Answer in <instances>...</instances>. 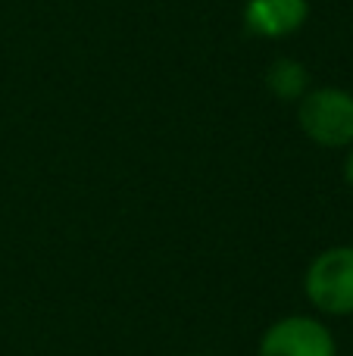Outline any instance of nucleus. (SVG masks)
Returning <instances> with one entry per match:
<instances>
[{"mask_svg":"<svg viewBox=\"0 0 353 356\" xmlns=\"http://www.w3.org/2000/svg\"><path fill=\"white\" fill-rule=\"evenodd\" d=\"M306 297L322 313H353V247H331L306 269Z\"/></svg>","mask_w":353,"mask_h":356,"instance_id":"nucleus-2","label":"nucleus"},{"mask_svg":"<svg viewBox=\"0 0 353 356\" xmlns=\"http://www.w3.org/2000/svg\"><path fill=\"white\" fill-rule=\"evenodd\" d=\"M344 178H347V184L353 188V150L347 154V160H344Z\"/></svg>","mask_w":353,"mask_h":356,"instance_id":"nucleus-6","label":"nucleus"},{"mask_svg":"<svg viewBox=\"0 0 353 356\" xmlns=\"http://www.w3.org/2000/svg\"><path fill=\"white\" fill-rule=\"evenodd\" d=\"M300 129L322 147L353 144V94L344 88H316L300 97Z\"/></svg>","mask_w":353,"mask_h":356,"instance_id":"nucleus-1","label":"nucleus"},{"mask_svg":"<svg viewBox=\"0 0 353 356\" xmlns=\"http://www.w3.org/2000/svg\"><path fill=\"white\" fill-rule=\"evenodd\" d=\"M260 356H335V341L322 322L291 316L263 334Z\"/></svg>","mask_w":353,"mask_h":356,"instance_id":"nucleus-3","label":"nucleus"},{"mask_svg":"<svg viewBox=\"0 0 353 356\" xmlns=\"http://www.w3.org/2000/svg\"><path fill=\"white\" fill-rule=\"evenodd\" d=\"M310 16L306 0H247L244 3V29L260 38L294 35Z\"/></svg>","mask_w":353,"mask_h":356,"instance_id":"nucleus-4","label":"nucleus"},{"mask_svg":"<svg viewBox=\"0 0 353 356\" xmlns=\"http://www.w3.org/2000/svg\"><path fill=\"white\" fill-rule=\"evenodd\" d=\"M306 85H310V75H306L304 63L291 60V56L275 60L266 72V88L281 100H300L306 94Z\"/></svg>","mask_w":353,"mask_h":356,"instance_id":"nucleus-5","label":"nucleus"}]
</instances>
